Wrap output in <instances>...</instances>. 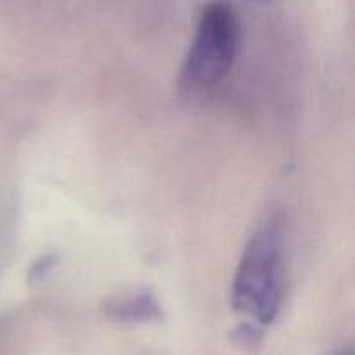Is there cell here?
I'll list each match as a JSON object with an SVG mask.
<instances>
[{
	"label": "cell",
	"instance_id": "6da1fadb",
	"mask_svg": "<svg viewBox=\"0 0 355 355\" xmlns=\"http://www.w3.org/2000/svg\"><path fill=\"white\" fill-rule=\"evenodd\" d=\"M284 300V234L279 220H269L245 246L231 288V305L252 322L276 321Z\"/></svg>",
	"mask_w": 355,
	"mask_h": 355
},
{
	"label": "cell",
	"instance_id": "7a4b0ae2",
	"mask_svg": "<svg viewBox=\"0 0 355 355\" xmlns=\"http://www.w3.org/2000/svg\"><path fill=\"white\" fill-rule=\"evenodd\" d=\"M239 19L227 2L214 0L201 9L193 44L182 64L189 89H210L227 76L239 49Z\"/></svg>",
	"mask_w": 355,
	"mask_h": 355
},
{
	"label": "cell",
	"instance_id": "3957f363",
	"mask_svg": "<svg viewBox=\"0 0 355 355\" xmlns=\"http://www.w3.org/2000/svg\"><path fill=\"white\" fill-rule=\"evenodd\" d=\"M104 314L118 322H153L162 319V307L153 291L132 290L104 302Z\"/></svg>",
	"mask_w": 355,
	"mask_h": 355
},
{
	"label": "cell",
	"instance_id": "277c9868",
	"mask_svg": "<svg viewBox=\"0 0 355 355\" xmlns=\"http://www.w3.org/2000/svg\"><path fill=\"white\" fill-rule=\"evenodd\" d=\"M262 326L257 324V322H243L239 328H236V331L232 333V338L238 345H241L243 349H257L262 342Z\"/></svg>",
	"mask_w": 355,
	"mask_h": 355
},
{
	"label": "cell",
	"instance_id": "5b68a950",
	"mask_svg": "<svg viewBox=\"0 0 355 355\" xmlns=\"http://www.w3.org/2000/svg\"><path fill=\"white\" fill-rule=\"evenodd\" d=\"M51 257H47V259H40L35 262V269L31 270V276H35L37 279H40L42 276H45V274H49V270H51Z\"/></svg>",
	"mask_w": 355,
	"mask_h": 355
},
{
	"label": "cell",
	"instance_id": "8992f818",
	"mask_svg": "<svg viewBox=\"0 0 355 355\" xmlns=\"http://www.w3.org/2000/svg\"><path fill=\"white\" fill-rule=\"evenodd\" d=\"M253 2H276V0H253Z\"/></svg>",
	"mask_w": 355,
	"mask_h": 355
}]
</instances>
